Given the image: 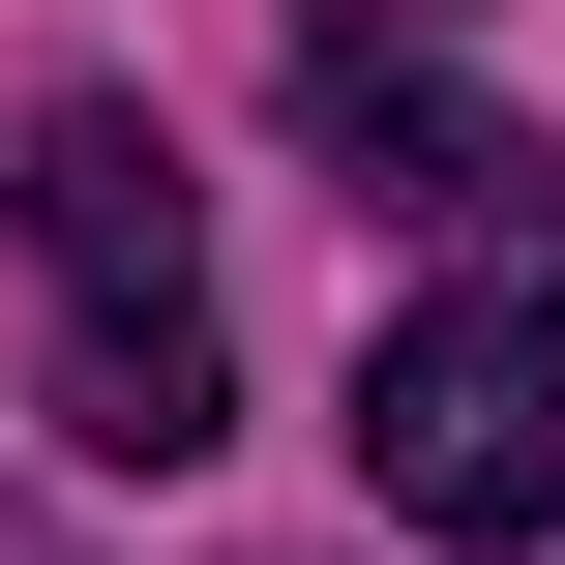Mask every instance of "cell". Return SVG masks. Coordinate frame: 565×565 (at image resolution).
I'll return each mask as SVG.
<instances>
[{
	"instance_id": "cell-1",
	"label": "cell",
	"mask_w": 565,
	"mask_h": 565,
	"mask_svg": "<svg viewBox=\"0 0 565 565\" xmlns=\"http://www.w3.org/2000/svg\"><path fill=\"white\" fill-rule=\"evenodd\" d=\"M30 268H60V447H89V477H179V447L238 417V358H209V238H179L149 89H60V119H30Z\"/></svg>"
},
{
	"instance_id": "cell-2",
	"label": "cell",
	"mask_w": 565,
	"mask_h": 565,
	"mask_svg": "<svg viewBox=\"0 0 565 565\" xmlns=\"http://www.w3.org/2000/svg\"><path fill=\"white\" fill-rule=\"evenodd\" d=\"M358 507L447 565L565 536V298L536 268H477V298H387V358H358Z\"/></svg>"
},
{
	"instance_id": "cell-3",
	"label": "cell",
	"mask_w": 565,
	"mask_h": 565,
	"mask_svg": "<svg viewBox=\"0 0 565 565\" xmlns=\"http://www.w3.org/2000/svg\"><path fill=\"white\" fill-rule=\"evenodd\" d=\"M298 119H328L358 209H417V238H536V209H565V149L417 30V0H328V30H298Z\"/></svg>"
}]
</instances>
